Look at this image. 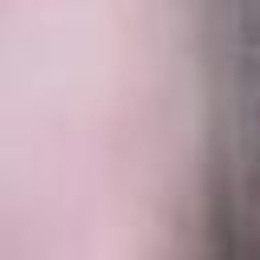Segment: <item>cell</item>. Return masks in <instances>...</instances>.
<instances>
[{
  "label": "cell",
  "instance_id": "6da1fadb",
  "mask_svg": "<svg viewBox=\"0 0 260 260\" xmlns=\"http://www.w3.org/2000/svg\"><path fill=\"white\" fill-rule=\"evenodd\" d=\"M248 187H252V199H260V175H252V179H248Z\"/></svg>",
  "mask_w": 260,
  "mask_h": 260
},
{
  "label": "cell",
  "instance_id": "7a4b0ae2",
  "mask_svg": "<svg viewBox=\"0 0 260 260\" xmlns=\"http://www.w3.org/2000/svg\"><path fill=\"white\" fill-rule=\"evenodd\" d=\"M256 122H260V106H256Z\"/></svg>",
  "mask_w": 260,
  "mask_h": 260
}]
</instances>
